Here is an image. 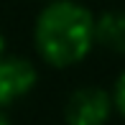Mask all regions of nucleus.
Masks as SVG:
<instances>
[{
  "label": "nucleus",
  "instance_id": "6",
  "mask_svg": "<svg viewBox=\"0 0 125 125\" xmlns=\"http://www.w3.org/2000/svg\"><path fill=\"white\" fill-rule=\"evenodd\" d=\"M5 54V36H3V31H0V56Z\"/></svg>",
  "mask_w": 125,
  "mask_h": 125
},
{
  "label": "nucleus",
  "instance_id": "2",
  "mask_svg": "<svg viewBox=\"0 0 125 125\" xmlns=\"http://www.w3.org/2000/svg\"><path fill=\"white\" fill-rule=\"evenodd\" d=\"M112 94L97 84L77 87L64 102L66 125H107L112 115Z\"/></svg>",
  "mask_w": 125,
  "mask_h": 125
},
{
  "label": "nucleus",
  "instance_id": "7",
  "mask_svg": "<svg viewBox=\"0 0 125 125\" xmlns=\"http://www.w3.org/2000/svg\"><path fill=\"white\" fill-rule=\"evenodd\" d=\"M0 125H10V120L5 117V112H3V110H0Z\"/></svg>",
  "mask_w": 125,
  "mask_h": 125
},
{
  "label": "nucleus",
  "instance_id": "1",
  "mask_svg": "<svg viewBox=\"0 0 125 125\" xmlns=\"http://www.w3.org/2000/svg\"><path fill=\"white\" fill-rule=\"evenodd\" d=\"M33 46L54 69L82 64L94 49V15L77 0H49L33 23Z\"/></svg>",
  "mask_w": 125,
  "mask_h": 125
},
{
  "label": "nucleus",
  "instance_id": "3",
  "mask_svg": "<svg viewBox=\"0 0 125 125\" xmlns=\"http://www.w3.org/2000/svg\"><path fill=\"white\" fill-rule=\"evenodd\" d=\"M36 84H38V69L33 61L10 54L0 56V110L31 94Z\"/></svg>",
  "mask_w": 125,
  "mask_h": 125
},
{
  "label": "nucleus",
  "instance_id": "4",
  "mask_svg": "<svg viewBox=\"0 0 125 125\" xmlns=\"http://www.w3.org/2000/svg\"><path fill=\"white\" fill-rule=\"evenodd\" d=\"M94 46L125 54V10H105L94 18Z\"/></svg>",
  "mask_w": 125,
  "mask_h": 125
},
{
  "label": "nucleus",
  "instance_id": "5",
  "mask_svg": "<svg viewBox=\"0 0 125 125\" xmlns=\"http://www.w3.org/2000/svg\"><path fill=\"white\" fill-rule=\"evenodd\" d=\"M110 94H112V107H115V110L125 117V72L115 79V84H112V92H110Z\"/></svg>",
  "mask_w": 125,
  "mask_h": 125
}]
</instances>
